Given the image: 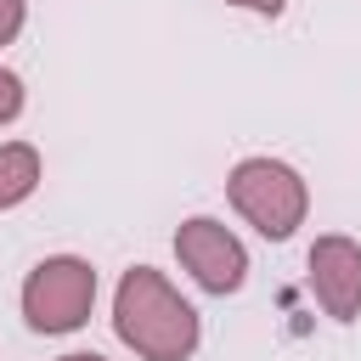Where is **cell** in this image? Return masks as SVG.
I'll return each instance as SVG.
<instances>
[{
    "mask_svg": "<svg viewBox=\"0 0 361 361\" xmlns=\"http://www.w3.org/2000/svg\"><path fill=\"white\" fill-rule=\"evenodd\" d=\"M226 6H237V11H254V17H282V6H288V0H226Z\"/></svg>",
    "mask_w": 361,
    "mask_h": 361,
    "instance_id": "obj_9",
    "label": "cell"
},
{
    "mask_svg": "<svg viewBox=\"0 0 361 361\" xmlns=\"http://www.w3.org/2000/svg\"><path fill=\"white\" fill-rule=\"evenodd\" d=\"M226 197H231L237 220L254 226L265 243H288L310 220V186H305V175L293 164L271 158V152L237 158L231 175H226Z\"/></svg>",
    "mask_w": 361,
    "mask_h": 361,
    "instance_id": "obj_2",
    "label": "cell"
},
{
    "mask_svg": "<svg viewBox=\"0 0 361 361\" xmlns=\"http://www.w3.org/2000/svg\"><path fill=\"white\" fill-rule=\"evenodd\" d=\"M23 107H28V90H23V79H17L11 68H0V130H6L11 118H23Z\"/></svg>",
    "mask_w": 361,
    "mask_h": 361,
    "instance_id": "obj_7",
    "label": "cell"
},
{
    "mask_svg": "<svg viewBox=\"0 0 361 361\" xmlns=\"http://www.w3.org/2000/svg\"><path fill=\"white\" fill-rule=\"evenodd\" d=\"M305 282H310L322 316L350 327L361 316V243L344 231H322L305 254Z\"/></svg>",
    "mask_w": 361,
    "mask_h": 361,
    "instance_id": "obj_5",
    "label": "cell"
},
{
    "mask_svg": "<svg viewBox=\"0 0 361 361\" xmlns=\"http://www.w3.org/2000/svg\"><path fill=\"white\" fill-rule=\"evenodd\" d=\"M23 322L39 338H68L90 322L96 310V265L85 254H45L28 276H23Z\"/></svg>",
    "mask_w": 361,
    "mask_h": 361,
    "instance_id": "obj_3",
    "label": "cell"
},
{
    "mask_svg": "<svg viewBox=\"0 0 361 361\" xmlns=\"http://www.w3.org/2000/svg\"><path fill=\"white\" fill-rule=\"evenodd\" d=\"M113 333L135 361H192L203 316L158 265H130L113 288Z\"/></svg>",
    "mask_w": 361,
    "mask_h": 361,
    "instance_id": "obj_1",
    "label": "cell"
},
{
    "mask_svg": "<svg viewBox=\"0 0 361 361\" xmlns=\"http://www.w3.org/2000/svg\"><path fill=\"white\" fill-rule=\"evenodd\" d=\"M175 259H180V271H186L203 293H214V299H226V293H237V288L248 282V248H243V237H237L226 220H214V214H192V220L175 226Z\"/></svg>",
    "mask_w": 361,
    "mask_h": 361,
    "instance_id": "obj_4",
    "label": "cell"
},
{
    "mask_svg": "<svg viewBox=\"0 0 361 361\" xmlns=\"http://www.w3.org/2000/svg\"><path fill=\"white\" fill-rule=\"evenodd\" d=\"M23 23H28V0H0V51L23 34Z\"/></svg>",
    "mask_w": 361,
    "mask_h": 361,
    "instance_id": "obj_8",
    "label": "cell"
},
{
    "mask_svg": "<svg viewBox=\"0 0 361 361\" xmlns=\"http://www.w3.org/2000/svg\"><path fill=\"white\" fill-rule=\"evenodd\" d=\"M45 180V158L34 141H0V214L23 209Z\"/></svg>",
    "mask_w": 361,
    "mask_h": 361,
    "instance_id": "obj_6",
    "label": "cell"
},
{
    "mask_svg": "<svg viewBox=\"0 0 361 361\" xmlns=\"http://www.w3.org/2000/svg\"><path fill=\"white\" fill-rule=\"evenodd\" d=\"M56 361H107V355H96V350H68V355H56Z\"/></svg>",
    "mask_w": 361,
    "mask_h": 361,
    "instance_id": "obj_10",
    "label": "cell"
}]
</instances>
